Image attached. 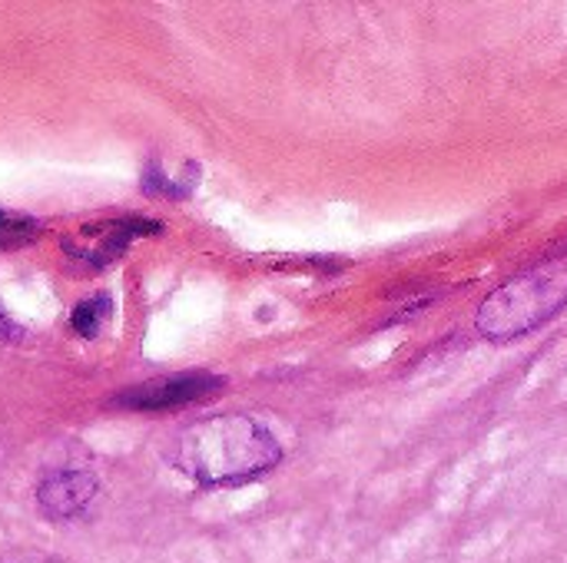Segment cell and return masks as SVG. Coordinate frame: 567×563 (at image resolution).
I'll use <instances>...</instances> for the list:
<instances>
[{"label": "cell", "instance_id": "ba28073f", "mask_svg": "<svg viewBox=\"0 0 567 563\" xmlns=\"http://www.w3.org/2000/svg\"><path fill=\"white\" fill-rule=\"evenodd\" d=\"M0 338H13V342H17V338H23V332H20V329H17L3 312H0Z\"/></svg>", "mask_w": 567, "mask_h": 563}, {"label": "cell", "instance_id": "6da1fadb", "mask_svg": "<svg viewBox=\"0 0 567 563\" xmlns=\"http://www.w3.org/2000/svg\"><path fill=\"white\" fill-rule=\"evenodd\" d=\"M282 461L279 438L252 415H213L173 445V465L203 488L243 484Z\"/></svg>", "mask_w": 567, "mask_h": 563}, {"label": "cell", "instance_id": "7a4b0ae2", "mask_svg": "<svg viewBox=\"0 0 567 563\" xmlns=\"http://www.w3.org/2000/svg\"><path fill=\"white\" fill-rule=\"evenodd\" d=\"M567 305V256L545 259L502 289H495L475 315V329L492 342L522 338L542 325H548Z\"/></svg>", "mask_w": 567, "mask_h": 563}, {"label": "cell", "instance_id": "5b68a950", "mask_svg": "<svg viewBox=\"0 0 567 563\" xmlns=\"http://www.w3.org/2000/svg\"><path fill=\"white\" fill-rule=\"evenodd\" d=\"M106 319H110V299H106V295H96V299H86V302H80V305L73 309L70 325L76 329V335L96 338Z\"/></svg>", "mask_w": 567, "mask_h": 563}, {"label": "cell", "instance_id": "52a82bcc", "mask_svg": "<svg viewBox=\"0 0 567 563\" xmlns=\"http://www.w3.org/2000/svg\"><path fill=\"white\" fill-rule=\"evenodd\" d=\"M0 563H60L53 557H40V554H0Z\"/></svg>", "mask_w": 567, "mask_h": 563}, {"label": "cell", "instance_id": "277c9868", "mask_svg": "<svg viewBox=\"0 0 567 563\" xmlns=\"http://www.w3.org/2000/svg\"><path fill=\"white\" fill-rule=\"evenodd\" d=\"M96 488L100 484L90 471H56L40 481L37 501L47 518L66 521V518H76L96 498Z\"/></svg>", "mask_w": 567, "mask_h": 563}, {"label": "cell", "instance_id": "3957f363", "mask_svg": "<svg viewBox=\"0 0 567 563\" xmlns=\"http://www.w3.org/2000/svg\"><path fill=\"white\" fill-rule=\"evenodd\" d=\"M226 382L219 375H206V372H189V375H169V378H156L146 385L130 388L126 395H120L113 405L120 408H133V411H169L189 402H199L206 395H213L216 388H223Z\"/></svg>", "mask_w": 567, "mask_h": 563}, {"label": "cell", "instance_id": "8992f818", "mask_svg": "<svg viewBox=\"0 0 567 563\" xmlns=\"http://www.w3.org/2000/svg\"><path fill=\"white\" fill-rule=\"evenodd\" d=\"M30 236H33V229L27 219H13V216L0 212V246H17V242H27Z\"/></svg>", "mask_w": 567, "mask_h": 563}]
</instances>
